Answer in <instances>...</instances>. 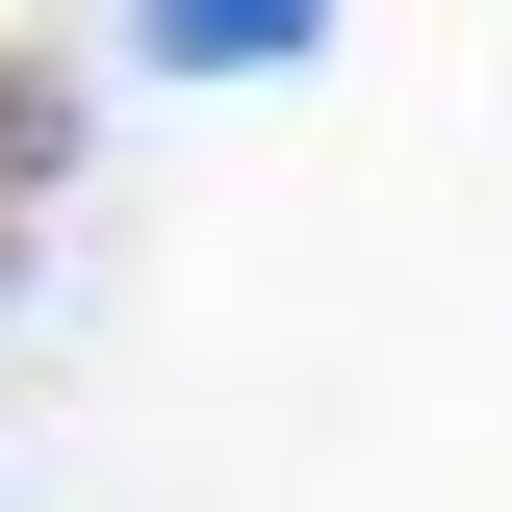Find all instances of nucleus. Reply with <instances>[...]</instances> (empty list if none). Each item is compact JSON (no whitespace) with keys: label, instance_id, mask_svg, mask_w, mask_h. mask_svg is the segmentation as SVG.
Listing matches in <instances>:
<instances>
[{"label":"nucleus","instance_id":"1","mask_svg":"<svg viewBox=\"0 0 512 512\" xmlns=\"http://www.w3.org/2000/svg\"><path fill=\"white\" fill-rule=\"evenodd\" d=\"M154 26V77H282V52H333V0H128Z\"/></svg>","mask_w":512,"mask_h":512}]
</instances>
